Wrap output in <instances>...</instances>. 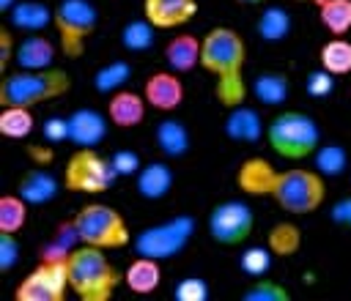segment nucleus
<instances>
[{
    "mask_svg": "<svg viewBox=\"0 0 351 301\" xmlns=\"http://www.w3.org/2000/svg\"><path fill=\"white\" fill-rule=\"evenodd\" d=\"M241 301H291V293H288L285 285H280L269 276H258L241 293Z\"/></svg>",
    "mask_w": 351,
    "mask_h": 301,
    "instance_id": "c9c22d12",
    "label": "nucleus"
},
{
    "mask_svg": "<svg viewBox=\"0 0 351 301\" xmlns=\"http://www.w3.org/2000/svg\"><path fill=\"white\" fill-rule=\"evenodd\" d=\"M154 41H156V27H154L145 16L129 19V22L121 27V47H123L126 52L143 55V52H148V49L154 47Z\"/></svg>",
    "mask_w": 351,
    "mask_h": 301,
    "instance_id": "2f4dec72",
    "label": "nucleus"
},
{
    "mask_svg": "<svg viewBox=\"0 0 351 301\" xmlns=\"http://www.w3.org/2000/svg\"><path fill=\"white\" fill-rule=\"evenodd\" d=\"M104 112H107V118H110V123L115 129H134V126H140L145 120L148 101H145L143 90L134 93L129 88H121L107 99V109Z\"/></svg>",
    "mask_w": 351,
    "mask_h": 301,
    "instance_id": "f3484780",
    "label": "nucleus"
},
{
    "mask_svg": "<svg viewBox=\"0 0 351 301\" xmlns=\"http://www.w3.org/2000/svg\"><path fill=\"white\" fill-rule=\"evenodd\" d=\"M348 150L337 142L329 145H318V150L313 153V170H318L324 178H337L348 170Z\"/></svg>",
    "mask_w": 351,
    "mask_h": 301,
    "instance_id": "72a5a7b5",
    "label": "nucleus"
},
{
    "mask_svg": "<svg viewBox=\"0 0 351 301\" xmlns=\"http://www.w3.org/2000/svg\"><path fill=\"white\" fill-rule=\"evenodd\" d=\"M123 282V271H118L107 249L80 244L69 257V287L80 301H110Z\"/></svg>",
    "mask_w": 351,
    "mask_h": 301,
    "instance_id": "7ed1b4c3",
    "label": "nucleus"
},
{
    "mask_svg": "<svg viewBox=\"0 0 351 301\" xmlns=\"http://www.w3.org/2000/svg\"><path fill=\"white\" fill-rule=\"evenodd\" d=\"M30 216V202L19 197L16 192H8L0 197V233H22Z\"/></svg>",
    "mask_w": 351,
    "mask_h": 301,
    "instance_id": "7c9ffc66",
    "label": "nucleus"
},
{
    "mask_svg": "<svg viewBox=\"0 0 351 301\" xmlns=\"http://www.w3.org/2000/svg\"><path fill=\"white\" fill-rule=\"evenodd\" d=\"M69 290V263L38 260V265L16 285L14 301H63Z\"/></svg>",
    "mask_w": 351,
    "mask_h": 301,
    "instance_id": "9b49d317",
    "label": "nucleus"
},
{
    "mask_svg": "<svg viewBox=\"0 0 351 301\" xmlns=\"http://www.w3.org/2000/svg\"><path fill=\"white\" fill-rule=\"evenodd\" d=\"M143 96H145L151 109H156V112H176L184 104L186 90H184V82H181V74L167 68V71H154L143 82Z\"/></svg>",
    "mask_w": 351,
    "mask_h": 301,
    "instance_id": "f8f14e48",
    "label": "nucleus"
},
{
    "mask_svg": "<svg viewBox=\"0 0 351 301\" xmlns=\"http://www.w3.org/2000/svg\"><path fill=\"white\" fill-rule=\"evenodd\" d=\"M60 44L52 41L44 33H25L22 41H16V52H14V68L19 71H38V68H49L55 66Z\"/></svg>",
    "mask_w": 351,
    "mask_h": 301,
    "instance_id": "4468645a",
    "label": "nucleus"
},
{
    "mask_svg": "<svg viewBox=\"0 0 351 301\" xmlns=\"http://www.w3.org/2000/svg\"><path fill=\"white\" fill-rule=\"evenodd\" d=\"M36 131V115L30 107H0V134L5 140H27Z\"/></svg>",
    "mask_w": 351,
    "mask_h": 301,
    "instance_id": "bb28decb",
    "label": "nucleus"
},
{
    "mask_svg": "<svg viewBox=\"0 0 351 301\" xmlns=\"http://www.w3.org/2000/svg\"><path fill=\"white\" fill-rule=\"evenodd\" d=\"M197 230V219L192 213H176L154 227H145L134 235V252L156 260H170L186 249Z\"/></svg>",
    "mask_w": 351,
    "mask_h": 301,
    "instance_id": "1a4fd4ad",
    "label": "nucleus"
},
{
    "mask_svg": "<svg viewBox=\"0 0 351 301\" xmlns=\"http://www.w3.org/2000/svg\"><path fill=\"white\" fill-rule=\"evenodd\" d=\"M206 230L222 246H244L255 230V213L244 200H225L208 211Z\"/></svg>",
    "mask_w": 351,
    "mask_h": 301,
    "instance_id": "9d476101",
    "label": "nucleus"
},
{
    "mask_svg": "<svg viewBox=\"0 0 351 301\" xmlns=\"http://www.w3.org/2000/svg\"><path fill=\"white\" fill-rule=\"evenodd\" d=\"M27 156H30L36 164L47 167V164L52 161V148H49V142L41 140V145H27Z\"/></svg>",
    "mask_w": 351,
    "mask_h": 301,
    "instance_id": "c03bdc74",
    "label": "nucleus"
},
{
    "mask_svg": "<svg viewBox=\"0 0 351 301\" xmlns=\"http://www.w3.org/2000/svg\"><path fill=\"white\" fill-rule=\"evenodd\" d=\"M16 3H19V0H0V11H5V14H8V11L16 5Z\"/></svg>",
    "mask_w": 351,
    "mask_h": 301,
    "instance_id": "a18cd8bd",
    "label": "nucleus"
},
{
    "mask_svg": "<svg viewBox=\"0 0 351 301\" xmlns=\"http://www.w3.org/2000/svg\"><path fill=\"white\" fill-rule=\"evenodd\" d=\"M318 22L329 36L351 33V0H315Z\"/></svg>",
    "mask_w": 351,
    "mask_h": 301,
    "instance_id": "c85d7f7f",
    "label": "nucleus"
},
{
    "mask_svg": "<svg viewBox=\"0 0 351 301\" xmlns=\"http://www.w3.org/2000/svg\"><path fill=\"white\" fill-rule=\"evenodd\" d=\"M71 90V74L60 66L38 68V71H11L0 79V107H38L55 101Z\"/></svg>",
    "mask_w": 351,
    "mask_h": 301,
    "instance_id": "20e7f679",
    "label": "nucleus"
},
{
    "mask_svg": "<svg viewBox=\"0 0 351 301\" xmlns=\"http://www.w3.org/2000/svg\"><path fill=\"white\" fill-rule=\"evenodd\" d=\"M173 298L176 301H206L208 298V282L203 276H184L176 282Z\"/></svg>",
    "mask_w": 351,
    "mask_h": 301,
    "instance_id": "e433bc0d",
    "label": "nucleus"
},
{
    "mask_svg": "<svg viewBox=\"0 0 351 301\" xmlns=\"http://www.w3.org/2000/svg\"><path fill=\"white\" fill-rule=\"evenodd\" d=\"M200 47H203V38H197L192 33L173 36L165 44V63H167V68L178 71V74L195 71L200 66Z\"/></svg>",
    "mask_w": 351,
    "mask_h": 301,
    "instance_id": "5701e85b",
    "label": "nucleus"
},
{
    "mask_svg": "<svg viewBox=\"0 0 351 301\" xmlns=\"http://www.w3.org/2000/svg\"><path fill=\"white\" fill-rule=\"evenodd\" d=\"M52 19H55V5H47L41 0H19L8 11L11 27L22 33H44L47 27H52Z\"/></svg>",
    "mask_w": 351,
    "mask_h": 301,
    "instance_id": "4be33fe9",
    "label": "nucleus"
},
{
    "mask_svg": "<svg viewBox=\"0 0 351 301\" xmlns=\"http://www.w3.org/2000/svg\"><path fill=\"white\" fill-rule=\"evenodd\" d=\"M239 5H263L266 0H236Z\"/></svg>",
    "mask_w": 351,
    "mask_h": 301,
    "instance_id": "49530a36",
    "label": "nucleus"
},
{
    "mask_svg": "<svg viewBox=\"0 0 351 301\" xmlns=\"http://www.w3.org/2000/svg\"><path fill=\"white\" fill-rule=\"evenodd\" d=\"M162 260L156 257H145L137 254L126 268H123V285L134 293V296H151L159 290L162 285Z\"/></svg>",
    "mask_w": 351,
    "mask_h": 301,
    "instance_id": "412c9836",
    "label": "nucleus"
},
{
    "mask_svg": "<svg viewBox=\"0 0 351 301\" xmlns=\"http://www.w3.org/2000/svg\"><path fill=\"white\" fill-rule=\"evenodd\" d=\"M293 30V16L291 11H285L282 5H263L258 19H255V33L261 41H269V44H277V41H285Z\"/></svg>",
    "mask_w": 351,
    "mask_h": 301,
    "instance_id": "a878e982",
    "label": "nucleus"
},
{
    "mask_svg": "<svg viewBox=\"0 0 351 301\" xmlns=\"http://www.w3.org/2000/svg\"><path fill=\"white\" fill-rule=\"evenodd\" d=\"M239 192L250 197H271L291 216L315 213L326 202V178L310 167L277 170L269 159H244L236 170Z\"/></svg>",
    "mask_w": 351,
    "mask_h": 301,
    "instance_id": "f257e3e1",
    "label": "nucleus"
},
{
    "mask_svg": "<svg viewBox=\"0 0 351 301\" xmlns=\"http://www.w3.org/2000/svg\"><path fill=\"white\" fill-rule=\"evenodd\" d=\"M332 90H335V74H329L326 68H315L307 74L304 93L310 99H326V96H332Z\"/></svg>",
    "mask_w": 351,
    "mask_h": 301,
    "instance_id": "4c0bfd02",
    "label": "nucleus"
},
{
    "mask_svg": "<svg viewBox=\"0 0 351 301\" xmlns=\"http://www.w3.org/2000/svg\"><path fill=\"white\" fill-rule=\"evenodd\" d=\"M14 52H16V41H14L11 30L0 27V74L8 71V66L14 63Z\"/></svg>",
    "mask_w": 351,
    "mask_h": 301,
    "instance_id": "79ce46f5",
    "label": "nucleus"
},
{
    "mask_svg": "<svg viewBox=\"0 0 351 301\" xmlns=\"http://www.w3.org/2000/svg\"><path fill=\"white\" fill-rule=\"evenodd\" d=\"M129 79H132V63L123 60V57H118V60H110V63H104V66L96 68V74H93V88H96L99 93L112 96V93L121 90Z\"/></svg>",
    "mask_w": 351,
    "mask_h": 301,
    "instance_id": "473e14b6",
    "label": "nucleus"
},
{
    "mask_svg": "<svg viewBox=\"0 0 351 301\" xmlns=\"http://www.w3.org/2000/svg\"><path fill=\"white\" fill-rule=\"evenodd\" d=\"M173 183H176V172L165 161V156L156 159V161L143 164L140 172L134 175V189H137V194L143 200H162V197H167Z\"/></svg>",
    "mask_w": 351,
    "mask_h": 301,
    "instance_id": "6ab92c4d",
    "label": "nucleus"
},
{
    "mask_svg": "<svg viewBox=\"0 0 351 301\" xmlns=\"http://www.w3.org/2000/svg\"><path fill=\"white\" fill-rule=\"evenodd\" d=\"M19 257H22V249H19L16 233H0V271L11 274L19 263Z\"/></svg>",
    "mask_w": 351,
    "mask_h": 301,
    "instance_id": "ea45409f",
    "label": "nucleus"
},
{
    "mask_svg": "<svg viewBox=\"0 0 351 301\" xmlns=\"http://www.w3.org/2000/svg\"><path fill=\"white\" fill-rule=\"evenodd\" d=\"M118 172L112 170L110 156H101L96 148H77L63 167V189L74 194H104L115 186Z\"/></svg>",
    "mask_w": 351,
    "mask_h": 301,
    "instance_id": "6e6552de",
    "label": "nucleus"
},
{
    "mask_svg": "<svg viewBox=\"0 0 351 301\" xmlns=\"http://www.w3.org/2000/svg\"><path fill=\"white\" fill-rule=\"evenodd\" d=\"M110 161H112V170L118 172V178H132V175H137L140 167H143L140 153L132 150V148H118V150H112Z\"/></svg>",
    "mask_w": 351,
    "mask_h": 301,
    "instance_id": "58836bf2",
    "label": "nucleus"
},
{
    "mask_svg": "<svg viewBox=\"0 0 351 301\" xmlns=\"http://www.w3.org/2000/svg\"><path fill=\"white\" fill-rule=\"evenodd\" d=\"M60 183H63V181H58L47 167L36 164V167H30V170H25V172L19 175L14 192H16L19 197H25L30 205H47V202H52V200L58 197Z\"/></svg>",
    "mask_w": 351,
    "mask_h": 301,
    "instance_id": "a211bd4d",
    "label": "nucleus"
},
{
    "mask_svg": "<svg viewBox=\"0 0 351 301\" xmlns=\"http://www.w3.org/2000/svg\"><path fill=\"white\" fill-rule=\"evenodd\" d=\"M197 14V0H143V16L156 30H176L192 22Z\"/></svg>",
    "mask_w": 351,
    "mask_h": 301,
    "instance_id": "2eb2a0df",
    "label": "nucleus"
},
{
    "mask_svg": "<svg viewBox=\"0 0 351 301\" xmlns=\"http://www.w3.org/2000/svg\"><path fill=\"white\" fill-rule=\"evenodd\" d=\"M266 246L274 252V257H293L302 249V227L293 222H277L266 233Z\"/></svg>",
    "mask_w": 351,
    "mask_h": 301,
    "instance_id": "c756f323",
    "label": "nucleus"
},
{
    "mask_svg": "<svg viewBox=\"0 0 351 301\" xmlns=\"http://www.w3.org/2000/svg\"><path fill=\"white\" fill-rule=\"evenodd\" d=\"M80 244L82 241H80V233H77L74 219H63L55 227V233L38 246V260H44V263H69L71 252Z\"/></svg>",
    "mask_w": 351,
    "mask_h": 301,
    "instance_id": "b1692460",
    "label": "nucleus"
},
{
    "mask_svg": "<svg viewBox=\"0 0 351 301\" xmlns=\"http://www.w3.org/2000/svg\"><path fill=\"white\" fill-rule=\"evenodd\" d=\"M250 93L263 107H282L288 101V96H291V79L282 71H263V74H258L252 79Z\"/></svg>",
    "mask_w": 351,
    "mask_h": 301,
    "instance_id": "393cba45",
    "label": "nucleus"
},
{
    "mask_svg": "<svg viewBox=\"0 0 351 301\" xmlns=\"http://www.w3.org/2000/svg\"><path fill=\"white\" fill-rule=\"evenodd\" d=\"M318 63L321 68H326L335 77H346L351 74V41L346 36H332L321 52H318Z\"/></svg>",
    "mask_w": 351,
    "mask_h": 301,
    "instance_id": "cd10ccee",
    "label": "nucleus"
},
{
    "mask_svg": "<svg viewBox=\"0 0 351 301\" xmlns=\"http://www.w3.org/2000/svg\"><path fill=\"white\" fill-rule=\"evenodd\" d=\"M244 63H247V44L239 30L219 25L203 36L200 68L208 77H214V99L225 109L244 104L250 93L244 82Z\"/></svg>",
    "mask_w": 351,
    "mask_h": 301,
    "instance_id": "f03ea898",
    "label": "nucleus"
},
{
    "mask_svg": "<svg viewBox=\"0 0 351 301\" xmlns=\"http://www.w3.org/2000/svg\"><path fill=\"white\" fill-rule=\"evenodd\" d=\"M222 131L236 145H255V142L263 140L266 126H263V118H261V112L255 107L239 104V107L228 109L225 123H222Z\"/></svg>",
    "mask_w": 351,
    "mask_h": 301,
    "instance_id": "dca6fc26",
    "label": "nucleus"
},
{
    "mask_svg": "<svg viewBox=\"0 0 351 301\" xmlns=\"http://www.w3.org/2000/svg\"><path fill=\"white\" fill-rule=\"evenodd\" d=\"M329 219H332L335 224L351 230V197H340V200H335L332 208H329Z\"/></svg>",
    "mask_w": 351,
    "mask_h": 301,
    "instance_id": "37998d69",
    "label": "nucleus"
},
{
    "mask_svg": "<svg viewBox=\"0 0 351 301\" xmlns=\"http://www.w3.org/2000/svg\"><path fill=\"white\" fill-rule=\"evenodd\" d=\"M110 118L93 107H80L69 115V142L77 148H99L107 137Z\"/></svg>",
    "mask_w": 351,
    "mask_h": 301,
    "instance_id": "ddd939ff",
    "label": "nucleus"
},
{
    "mask_svg": "<svg viewBox=\"0 0 351 301\" xmlns=\"http://www.w3.org/2000/svg\"><path fill=\"white\" fill-rule=\"evenodd\" d=\"M71 219L77 224V233H80L82 244L112 252V249H123L134 241L126 219L121 216V211H115L107 202H88Z\"/></svg>",
    "mask_w": 351,
    "mask_h": 301,
    "instance_id": "423d86ee",
    "label": "nucleus"
},
{
    "mask_svg": "<svg viewBox=\"0 0 351 301\" xmlns=\"http://www.w3.org/2000/svg\"><path fill=\"white\" fill-rule=\"evenodd\" d=\"M271 260H274V252L266 244L263 246H247L241 252V257H239V268H241V274L258 279V276H266L269 274Z\"/></svg>",
    "mask_w": 351,
    "mask_h": 301,
    "instance_id": "f704fd0d",
    "label": "nucleus"
},
{
    "mask_svg": "<svg viewBox=\"0 0 351 301\" xmlns=\"http://www.w3.org/2000/svg\"><path fill=\"white\" fill-rule=\"evenodd\" d=\"M41 140L49 142V145H58V142H66L69 140V118L63 115H52L41 123Z\"/></svg>",
    "mask_w": 351,
    "mask_h": 301,
    "instance_id": "a19ab883",
    "label": "nucleus"
},
{
    "mask_svg": "<svg viewBox=\"0 0 351 301\" xmlns=\"http://www.w3.org/2000/svg\"><path fill=\"white\" fill-rule=\"evenodd\" d=\"M266 142L277 156L291 161H304L313 159V153L318 150L321 129L307 112L288 109L266 123Z\"/></svg>",
    "mask_w": 351,
    "mask_h": 301,
    "instance_id": "39448f33",
    "label": "nucleus"
},
{
    "mask_svg": "<svg viewBox=\"0 0 351 301\" xmlns=\"http://www.w3.org/2000/svg\"><path fill=\"white\" fill-rule=\"evenodd\" d=\"M52 27L58 33L60 52L69 60H80L85 55L90 36L99 27V11L90 0H60L55 5Z\"/></svg>",
    "mask_w": 351,
    "mask_h": 301,
    "instance_id": "0eeeda50",
    "label": "nucleus"
},
{
    "mask_svg": "<svg viewBox=\"0 0 351 301\" xmlns=\"http://www.w3.org/2000/svg\"><path fill=\"white\" fill-rule=\"evenodd\" d=\"M154 145L165 159H184L192 148L186 123L178 118H162L154 129Z\"/></svg>",
    "mask_w": 351,
    "mask_h": 301,
    "instance_id": "aec40b11",
    "label": "nucleus"
}]
</instances>
